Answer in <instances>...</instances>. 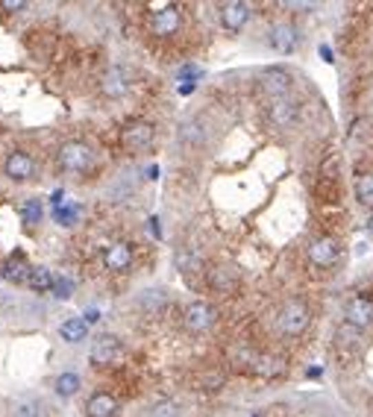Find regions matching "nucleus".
<instances>
[{
	"instance_id": "nucleus-30",
	"label": "nucleus",
	"mask_w": 373,
	"mask_h": 417,
	"mask_svg": "<svg viewBox=\"0 0 373 417\" xmlns=\"http://www.w3.org/2000/svg\"><path fill=\"white\" fill-rule=\"evenodd\" d=\"M367 229H370V235H373V215H370V221H367Z\"/></svg>"
},
{
	"instance_id": "nucleus-27",
	"label": "nucleus",
	"mask_w": 373,
	"mask_h": 417,
	"mask_svg": "<svg viewBox=\"0 0 373 417\" xmlns=\"http://www.w3.org/2000/svg\"><path fill=\"white\" fill-rule=\"evenodd\" d=\"M53 291H56V297H59V300L71 297V279H56V285H53Z\"/></svg>"
},
{
	"instance_id": "nucleus-26",
	"label": "nucleus",
	"mask_w": 373,
	"mask_h": 417,
	"mask_svg": "<svg viewBox=\"0 0 373 417\" xmlns=\"http://www.w3.org/2000/svg\"><path fill=\"white\" fill-rule=\"evenodd\" d=\"M141 306H145L147 312H159L164 306V294L162 291H147L145 297H141Z\"/></svg>"
},
{
	"instance_id": "nucleus-9",
	"label": "nucleus",
	"mask_w": 373,
	"mask_h": 417,
	"mask_svg": "<svg viewBox=\"0 0 373 417\" xmlns=\"http://www.w3.org/2000/svg\"><path fill=\"white\" fill-rule=\"evenodd\" d=\"M120 141H124L127 150H145L153 141V124H147V120H133V124L124 127Z\"/></svg>"
},
{
	"instance_id": "nucleus-29",
	"label": "nucleus",
	"mask_w": 373,
	"mask_h": 417,
	"mask_svg": "<svg viewBox=\"0 0 373 417\" xmlns=\"http://www.w3.org/2000/svg\"><path fill=\"white\" fill-rule=\"evenodd\" d=\"M0 6L9 9V12H18V9H24L27 3H24V0H3V3H0Z\"/></svg>"
},
{
	"instance_id": "nucleus-19",
	"label": "nucleus",
	"mask_w": 373,
	"mask_h": 417,
	"mask_svg": "<svg viewBox=\"0 0 373 417\" xmlns=\"http://www.w3.org/2000/svg\"><path fill=\"white\" fill-rule=\"evenodd\" d=\"M27 282H30L32 291H53V285H56V279L50 277L47 268H30Z\"/></svg>"
},
{
	"instance_id": "nucleus-11",
	"label": "nucleus",
	"mask_w": 373,
	"mask_h": 417,
	"mask_svg": "<svg viewBox=\"0 0 373 417\" xmlns=\"http://www.w3.org/2000/svg\"><path fill=\"white\" fill-rule=\"evenodd\" d=\"M250 3H241V0H233V3H224L221 6V24L229 30V32H238L244 30V24L250 21Z\"/></svg>"
},
{
	"instance_id": "nucleus-20",
	"label": "nucleus",
	"mask_w": 373,
	"mask_h": 417,
	"mask_svg": "<svg viewBox=\"0 0 373 417\" xmlns=\"http://www.w3.org/2000/svg\"><path fill=\"white\" fill-rule=\"evenodd\" d=\"M356 200L359 206L373 208V173H361L356 180Z\"/></svg>"
},
{
	"instance_id": "nucleus-16",
	"label": "nucleus",
	"mask_w": 373,
	"mask_h": 417,
	"mask_svg": "<svg viewBox=\"0 0 373 417\" xmlns=\"http://www.w3.org/2000/svg\"><path fill=\"white\" fill-rule=\"evenodd\" d=\"M59 338L65 344H83L85 338H89V323H85L83 317H71V321H65L59 326Z\"/></svg>"
},
{
	"instance_id": "nucleus-10",
	"label": "nucleus",
	"mask_w": 373,
	"mask_h": 417,
	"mask_svg": "<svg viewBox=\"0 0 373 417\" xmlns=\"http://www.w3.org/2000/svg\"><path fill=\"white\" fill-rule=\"evenodd\" d=\"M215 309L209 303H191L189 309H185V329H191V332H206L212 323H215Z\"/></svg>"
},
{
	"instance_id": "nucleus-4",
	"label": "nucleus",
	"mask_w": 373,
	"mask_h": 417,
	"mask_svg": "<svg viewBox=\"0 0 373 417\" xmlns=\"http://www.w3.org/2000/svg\"><path fill=\"white\" fill-rule=\"evenodd\" d=\"M259 85H262V92H265L268 97L279 100V97H285L291 92V74L285 68H265L262 76H259Z\"/></svg>"
},
{
	"instance_id": "nucleus-25",
	"label": "nucleus",
	"mask_w": 373,
	"mask_h": 417,
	"mask_svg": "<svg viewBox=\"0 0 373 417\" xmlns=\"http://www.w3.org/2000/svg\"><path fill=\"white\" fill-rule=\"evenodd\" d=\"M76 215H80V208H76V206H56V208H53V217H56L59 224H65V226H71L76 221Z\"/></svg>"
},
{
	"instance_id": "nucleus-8",
	"label": "nucleus",
	"mask_w": 373,
	"mask_h": 417,
	"mask_svg": "<svg viewBox=\"0 0 373 417\" xmlns=\"http://www.w3.org/2000/svg\"><path fill=\"white\" fill-rule=\"evenodd\" d=\"M89 359H92V365H94V367H106V365H112V361H118V359H120V341H118L115 335H100V338H97V341L92 344Z\"/></svg>"
},
{
	"instance_id": "nucleus-28",
	"label": "nucleus",
	"mask_w": 373,
	"mask_h": 417,
	"mask_svg": "<svg viewBox=\"0 0 373 417\" xmlns=\"http://www.w3.org/2000/svg\"><path fill=\"white\" fill-rule=\"evenodd\" d=\"M18 417H39V405H32V403H24L18 409Z\"/></svg>"
},
{
	"instance_id": "nucleus-18",
	"label": "nucleus",
	"mask_w": 373,
	"mask_h": 417,
	"mask_svg": "<svg viewBox=\"0 0 373 417\" xmlns=\"http://www.w3.org/2000/svg\"><path fill=\"white\" fill-rule=\"evenodd\" d=\"M3 279H9V282H24L27 277H30V268L24 265V253H15V256H9L6 261H3Z\"/></svg>"
},
{
	"instance_id": "nucleus-12",
	"label": "nucleus",
	"mask_w": 373,
	"mask_h": 417,
	"mask_svg": "<svg viewBox=\"0 0 373 417\" xmlns=\"http://www.w3.org/2000/svg\"><path fill=\"white\" fill-rule=\"evenodd\" d=\"M129 85H133V74L124 65H115V68H109V74L103 76V92L109 97H124L129 92Z\"/></svg>"
},
{
	"instance_id": "nucleus-7",
	"label": "nucleus",
	"mask_w": 373,
	"mask_h": 417,
	"mask_svg": "<svg viewBox=\"0 0 373 417\" xmlns=\"http://www.w3.org/2000/svg\"><path fill=\"white\" fill-rule=\"evenodd\" d=\"M180 24H182V15H180L177 6H159L156 12L150 15V30L156 32V36H162V39L173 36V32L180 30Z\"/></svg>"
},
{
	"instance_id": "nucleus-21",
	"label": "nucleus",
	"mask_w": 373,
	"mask_h": 417,
	"mask_svg": "<svg viewBox=\"0 0 373 417\" xmlns=\"http://www.w3.org/2000/svg\"><path fill=\"white\" fill-rule=\"evenodd\" d=\"M180 138L185 141V145H203L206 127L200 124V120H185L182 129H180Z\"/></svg>"
},
{
	"instance_id": "nucleus-3",
	"label": "nucleus",
	"mask_w": 373,
	"mask_h": 417,
	"mask_svg": "<svg viewBox=\"0 0 373 417\" xmlns=\"http://www.w3.org/2000/svg\"><path fill=\"white\" fill-rule=\"evenodd\" d=\"M344 317L350 326L356 329H365L373 323V297H367V294H356V297H350L344 303Z\"/></svg>"
},
{
	"instance_id": "nucleus-23",
	"label": "nucleus",
	"mask_w": 373,
	"mask_h": 417,
	"mask_svg": "<svg viewBox=\"0 0 373 417\" xmlns=\"http://www.w3.org/2000/svg\"><path fill=\"white\" fill-rule=\"evenodd\" d=\"M41 215H45V208H41V200H39V197L27 200L24 208H21V217H24V224H39Z\"/></svg>"
},
{
	"instance_id": "nucleus-5",
	"label": "nucleus",
	"mask_w": 373,
	"mask_h": 417,
	"mask_svg": "<svg viewBox=\"0 0 373 417\" xmlns=\"http://www.w3.org/2000/svg\"><path fill=\"white\" fill-rule=\"evenodd\" d=\"M59 164L65 171H85L92 164V150L80 145V141H68V145L59 147Z\"/></svg>"
},
{
	"instance_id": "nucleus-1",
	"label": "nucleus",
	"mask_w": 373,
	"mask_h": 417,
	"mask_svg": "<svg viewBox=\"0 0 373 417\" xmlns=\"http://www.w3.org/2000/svg\"><path fill=\"white\" fill-rule=\"evenodd\" d=\"M309 321H312V312H309V306L300 303V300H288L279 312V329L285 335H303Z\"/></svg>"
},
{
	"instance_id": "nucleus-15",
	"label": "nucleus",
	"mask_w": 373,
	"mask_h": 417,
	"mask_svg": "<svg viewBox=\"0 0 373 417\" xmlns=\"http://www.w3.org/2000/svg\"><path fill=\"white\" fill-rule=\"evenodd\" d=\"M103 265L115 273L129 270V265H133V250H129V244H112L103 253Z\"/></svg>"
},
{
	"instance_id": "nucleus-2",
	"label": "nucleus",
	"mask_w": 373,
	"mask_h": 417,
	"mask_svg": "<svg viewBox=\"0 0 373 417\" xmlns=\"http://www.w3.org/2000/svg\"><path fill=\"white\" fill-rule=\"evenodd\" d=\"M338 256H341V244H338V238H332V235H323L309 244V261L321 270L332 268L338 261Z\"/></svg>"
},
{
	"instance_id": "nucleus-22",
	"label": "nucleus",
	"mask_w": 373,
	"mask_h": 417,
	"mask_svg": "<svg viewBox=\"0 0 373 417\" xmlns=\"http://www.w3.org/2000/svg\"><path fill=\"white\" fill-rule=\"evenodd\" d=\"M80 376H76V373H62V376L56 379V394L59 397H74L76 391H80Z\"/></svg>"
},
{
	"instance_id": "nucleus-24",
	"label": "nucleus",
	"mask_w": 373,
	"mask_h": 417,
	"mask_svg": "<svg viewBox=\"0 0 373 417\" xmlns=\"http://www.w3.org/2000/svg\"><path fill=\"white\" fill-rule=\"evenodd\" d=\"M147 417H182V409H180L177 403L164 400V403H159V405H153Z\"/></svg>"
},
{
	"instance_id": "nucleus-14",
	"label": "nucleus",
	"mask_w": 373,
	"mask_h": 417,
	"mask_svg": "<svg viewBox=\"0 0 373 417\" xmlns=\"http://www.w3.org/2000/svg\"><path fill=\"white\" fill-rule=\"evenodd\" d=\"M115 411H118V400L106 391L92 394L89 403H85V414L89 417H115Z\"/></svg>"
},
{
	"instance_id": "nucleus-17",
	"label": "nucleus",
	"mask_w": 373,
	"mask_h": 417,
	"mask_svg": "<svg viewBox=\"0 0 373 417\" xmlns=\"http://www.w3.org/2000/svg\"><path fill=\"white\" fill-rule=\"evenodd\" d=\"M32 171H36V164H32V159L27 156V153H12V156L6 159V177H12V180H30Z\"/></svg>"
},
{
	"instance_id": "nucleus-6",
	"label": "nucleus",
	"mask_w": 373,
	"mask_h": 417,
	"mask_svg": "<svg viewBox=\"0 0 373 417\" xmlns=\"http://www.w3.org/2000/svg\"><path fill=\"white\" fill-rule=\"evenodd\" d=\"M297 118H300V103L297 100H288V97H279V100H273L268 106V120L277 129H285V127H291V124H297Z\"/></svg>"
},
{
	"instance_id": "nucleus-13",
	"label": "nucleus",
	"mask_w": 373,
	"mask_h": 417,
	"mask_svg": "<svg viewBox=\"0 0 373 417\" xmlns=\"http://www.w3.org/2000/svg\"><path fill=\"white\" fill-rule=\"evenodd\" d=\"M268 45L277 53H282V56H288V53L297 50V30L291 24H277L268 36Z\"/></svg>"
}]
</instances>
